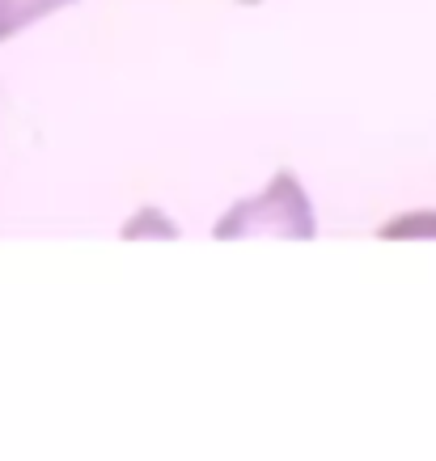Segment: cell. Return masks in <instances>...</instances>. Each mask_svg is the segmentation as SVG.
<instances>
[{
  "label": "cell",
  "mask_w": 436,
  "mask_h": 461,
  "mask_svg": "<svg viewBox=\"0 0 436 461\" xmlns=\"http://www.w3.org/2000/svg\"><path fill=\"white\" fill-rule=\"evenodd\" d=\"M39 5H47V0H0V34H9L17 22H26Z\"/></svg>",
  "instance_id": "cell-1"
}]
</instances>
